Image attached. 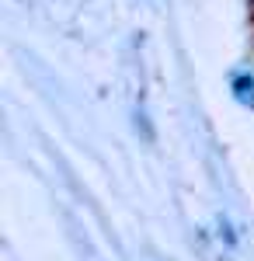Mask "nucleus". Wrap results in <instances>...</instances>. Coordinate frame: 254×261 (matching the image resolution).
I'll return each instance as SVG.
<instances>
[{
    "mask_svg": "<svg viewBox=\"0 0 254 261\" xmlns=\"http://www.w3.org/2000/svg\"><path fill=\"white\" fill-rule=\"evenodd\" d=\"M230 87H234V98L240 101L244 108H254V77L251 73H237Z\"/></svg>",
    "mask_w": 254,
    "mask_h": 261,
    "instance_id": "obj_1",
    "label": "nucleus"
}]
</instances>
